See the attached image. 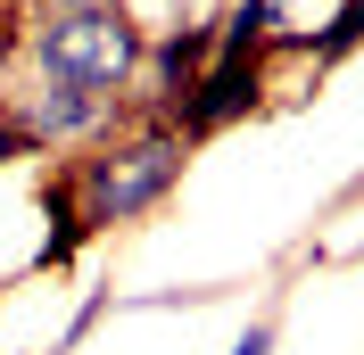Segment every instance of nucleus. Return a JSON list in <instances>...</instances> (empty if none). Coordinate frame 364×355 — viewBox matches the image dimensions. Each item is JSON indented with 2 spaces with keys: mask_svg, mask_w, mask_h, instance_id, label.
<instances>
[{
  "mask_svg": "<svg viewBox=\"0 0 364 355\" xmlns=\"http://www.w3.org/2000/svg\"><path fill=\"white\" fill-rule=\"evenodd\" d=\"M141 50H149V33L124 0H58L25 33L33 83H75V91H100V99L141 83Z\"/></svg>",
  "mask_w": 364,
  "mask_h": 355,
  "instance_id": "nucleus-1",
  "label": "nucleus"
},
{
  "mask_svg": "<svg viewBox=\"0 0 364 355\" xmlns=\"http://www.w3.org/2000/svg\"><path fill=\"white\" fill-rule=\"evenodd\" d=\"M182 165H191V141H182V124H174V116H149L141 133L100 141V149H91L83 165L67 174V190H75V207H83L91 231H116V223H141L149 207L174 199Z\"/></svg>",
  "mask_w": 364,
  "mask_h": 355,
  "instance_id": "nucleus-2",
  "label": "nucleus"
},
{
  "mask_svg": "<svg viewBox=\"0 0 364 355\" xmlns=\"http://www.w3.org/2000/svg\"><path fill=\"white\" fill-rule=\"evenodd\" d=\"M207 58H215V25H158L149 50H141V99H149V116H174L191 99V83L207 75Z\"/></svg>",
  "mask_w": 364,
  "mask_h": 355,
  "instance_id": "nucleus-3",
  "label": "nucleus"
},
{
  "mask_svg": "<svg viewBox=\"0 0 364 355\" xmlns=\"http://www.w3.org/2000/svg\"><path fill=\"white\" fill-rule=\"evenodd\" d=\"M257 91H265V58H207V75L191 83V99L174 108L182 141L224 133L232 116H249V108H257Z\"/></svg>",
  "mask_w": 364,
  "mask_h": 355,
  "instance_id": "nucleus-4",
  "label": "nucleus"
},
{
  "mask_svg": "<svg viewBox=\"0 0 364 355\" xmlns=\"http://www.w3.org/2000/svg\"><path fill=\"white\" fill-rule=\"evenodd\" d=\"M108 116H116V99H100V91H75V83H33V91H25V108H17V124L33 133V149H67V141L108 133Z\"/></svg>",
  "mask_w": 364,
  "mask_h": 355,
  "instance_id": "nucleus-5",
  "label": "nucleus"
},
{
  "mask_svg": "<svg viewBox=\"0 0 364 355\" xmlns=\"http://www.w3.org/2000/svg\"><path fill=\"white\" fill-rule=\"evenodd\" d=\"M356 42H364V0H340L331 25L315 33V58H340V50H356Z\"/></svg>",
  "mask_w": 364,
  "mask_h": 355,
  "instance_id": "nucleus-6",
  "label": "nucleus"
},
{
  "mask_svg": "<svg viewBox=\"0 0 364 355\" xmlns=\"http://www.w3.org/2000/svg\"><path fill=\"white\" fill-rule=\"evenodd\" d=\"M17 157H42V149H33V133L17 124V108H0V165H17Z\"/></svg>",
  "mask_w": 364,
  "mask_h": 355,
  "instance_id": "nucleus-7",
  "label": "nucleus"
},
{
  "mask_svg": "<svg viewBox=\"0 0 364 355\" xmlns=\"http://www.w3.org/2000/svg\"><path fill=\"white\" fill-rule=\"evenodd\" d=\"M232 355H273V322H249V331L232 339Z\"/></svg>",
  "mask_w": 364,
  "mask_h": 355,
  "instance_id": "nucleus-8",
  "label": "nucleus"
},
{
  "mask_svg": "<svg viewBox=\"0 0 364 355\" xmlns=\"http://www.w3.org/2000/svg\"><path fill=\"white\" fill-rule=\"evenodd\" d=\"M17 9H33V17H42V9H58V0H17Z\"/></svg>",
  "mask_w": 364,
  "mask_h": 355,
  "instance_id": "nucleus-9",
  "label": "nucleus"
},
{
  "mask_svg": "<svg viewBox=\"0 0 364 355\" xmlns=\"http://www.w3.org/2000/svg\"><path fill=\"white\" fill-rule=\"evenodd\" d=\"M0 9H9V0H0Z\"/></svg>",
  "mask_w": 364,
  "mask_h": 355,
  "instance_id": "nucleus-10",
  "label": "nucleus"
}]
</instances>
